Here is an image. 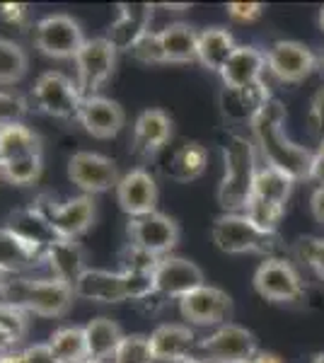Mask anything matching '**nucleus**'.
I'll return each mask as SVG.
<instances>
[{
    "label": "nucleus",
    "mask_w": 324,
    "mask_h": 363,
    "mask_svg": "<svg viewBox=\"0 0 324 363\" xmlns=\"http://www.w3.org/2000/svg\"><path fill=\"white\" fill-rule=\"evenodd\" d=\"M252 140L257 153H262L264 162L279 167L281 172L291 174L293 179H310L312 153L305 145H298L286 133V107L279 99L271 97L259 114L252 119Z\"/></svg>",
    "instance_id": "f257e3e1"
},
{
    "label": "nucleus",
    "mask_w": 324,
    "mask_h": 363,
    "mask_svg": "<svg viewBox=\"0 0 324 363\" xmlns=\"http://www.w3.org/2000/svg\"><path fill=\"white\" fill-rule=\"evenodd\" d=\"M259 167L257 145L252 138L233 133L223 145V177L218 182V203L225 213H242L255 189Z\"/></svg>",
    "instance_id": "f03ea898"
},
{
    "label": "nucleus",
    "mask_w": 324,
    "mask_h": 363,
    "mask_svg": "<svg viewBox=\"0 0 324 363\" xmlns=\"http://www.w3.org/2000/svg\"><path fill=\"white\" fill-rule=\"evenodd\" d=\"M73 286L54 277H8L3 303L22 308L25 313L39 315V318H66L73 308Z\"/></svg>",
    "instance_id": "7ed1b4c3"
},
{
    "label": "nucleus",
    "mask_w": 324,
    "mask_h": 363,
    "mask_svg": "<svg viewBox=\"0 0 324 363\" xmlns=\"http://www.w3.org/2000/svg\"><path fill=\"white\" fill-rule=\"evenodd\" d=\"M213 245L225 255H262L274 257L281 238L274 233H264L247 218L245 213H223L211 228Z\"/></svg>",
    "instance_id": "20e7f679"
},
{
    "label": "nucleus",
    "mask_w": 324,
    "mask_h": 363,
    "mask_svg": "<svg viewBox=\"0 0 324 363\" xmlns=\"http://www.w3.org/2000/svg\"><path fill=\"white\" fill-rule=\"evenodd\" d=\"M32 206L49 220L58 238H68V240H78L80 235H85L95 225L97 218L95 196H87V194L70 196L66 201H58L51 194H39L32 201Z\"/></svg>",
    "instance_id": "39448f33"
},
{
    "label": "nucleus",
    "mask_w": 324,
    "mask_h": 363,
    "mask_svg": "<svg viewBox=\"0 0 324 363\" xmlns=\"http://www.w3.org/2000/svg\"><path fill=\"white\" fill-rule=\"evenodd\" d=\"M29 102L37 112L54 116V119H78V109L82 104L80 87L73 78L61 70H46L34 80L29 92Z\"/></svg>",
    "instance_id": "423d86ee"
},
{
    "label": "nucleus",
    "mask_w": 324,
    "mask_h": 363,
    "mask_svg": "<svg viewBox=\"0 0 324 363\" xmlns=\"http://www.w3.org/2000/svg\"><path fill=\"white\" fill-rule=\"evenodd\" d=\"M32 42L44 56L56 58V61H66V58L78 56V51L87 39L75 17L66 13H54L34 22Z\"/></svg>",
    "instance_id": "0eeeda50"
},
{
    "label": "nucleus",
    "mask_w": 324,
    "mask_h": 363,
    "mask_svg": "<svg viewBox=\"0 0 324 363\" xmlns=\"http://www.w3.org/2000/svg\"><path fill=\"white\" fill-rule=\"evenodd\" d=\"M116 56H119V51L107 42V37L87 39V42L82 44L78 56L73 58L75 73H78L75 83H78L82 97L99 95V90H102L111 80V75H114Z\"/></svg>",
    "instance_id": "6e6552de"
},
{
    "label": "nucleus",
    "mask_w": 324,
    "mask_h": 363,
    "mask_svg": "<svg viewBox=\"0 0 324 363\" xmlns=\"http://www.w3.org/2000/svg\"><path fill=\"white\" fill-rule=\"evenodd\" d=\"M206 363H250L259 351L257 337L247 327L225 322L196 342Z\"/></svg>",
    "instance_id": "1a4fd4ad"
},
{
    "label": "nucleus",
    "mask_w": 324,
    "mask_h": 363,
    "mask_svg": "<svg viewBox=\"0 0 324 363\" xmlns=\"http://www.w3.org/2000/svg\"><path fill=\"white\" fill-rule=\"evenodd\" d=\"M255 291L271 303H296L303 298V279L284 257H267L255 272Z\"/></svg>",
    "instance_id": "9d476101"
},
{
    "label": "nucleus",
    "mask_w": 324,
    "mask_h": 363,
    "mask_svg": "<svg viewBox=\"0 0 324 363\" xmlns=\"http://www.w3.org/2000/svg\"><path fill=\"white\" fill-rule=\"evenodd\" d=\"M68 179L87 196L116 189L121 174L111 157L92 150H78L68 157Z\"/></svg>",
    "instance_id": "9b49d317"
},
{
    "label": "nucleus",
    "mask_w": 324,
    "mask_h": 363,
    "mask_svg": "<svg viewBox=\"0 0 324 363\" xmlns=\"http://www.w3.org/2000/svg\"><path fill=\"white\" fill-rule=\"evenodd\" d=\"M179 315L189 327H220L233 315V298L218 286L203 284L179 298Z\"/></svg>",
    "instance_id": "f8f14e48"
},
{
    "label": "nucleus",
    "mask_w": 324,
    "mask_h": 363,
    "mask_svg": "<svg viewBox=\"0 0 324 363\" xmlns=\"http://www.w3.org/2000/svg\"><path fill=\"white\" fill-rule=\"evenodd\" d=\"M267 56V70L276 80L288 85L303 83L317 68V54L305 44L293 39H279L264 51Z\"/></svg>",
    "instance_id": "ddd939ff"
},
{
    "label": "nucleus",
    "mask_w": 324,
    "mask_h": 363,
    "mask_svg": "<svg viewBox=\"0 0 324 363\" xmlns=\"http://www.w3.org/2000/svg\"><path fill=\"white\" fill-rule=\"evenodd\" d=\"M126 235H128V242L138 245V247L148 250L157 257H167V255H172V250L177 247L181 233L174 218L155 211V213H148V216L128 218Z\"/></svg>",
    "instance_id": "4468645a"
},
{
    "label": "nucleus",
    "mask_w": 324,
    "mask_h": 363,
    "mask_svg": "<svg viewBox=\"0 0 324 363\" xmlns=\"http://www.w3.org/2000/svg\"><path fill=\"white\" fill-rule=\"evenodd\" d=\"M114 191L116 203H119V208L128 218H138V216H148L157 211L160 189H157V179L145 167L128 169L119 179Z\"/></svg>",
    "instance_id": "2eb2a0df"
},
{
    "label": "nucleus",
    "mask_w": 324,
    "mask_h": 363,
    "mask_svg": "<svg viewBox=\"0 0 324 363\" xmlns=\"http://www.w3.org/2000/svg\"><path fill=\"white\" fill-rule=\"evenodd\" d=\"M152 281H155V291L162 298H177L179 301L186 294L196 291L199 286H203L206 277L196 262L186 259V257L167 255L157 264L155 274H152Z\"/></svg>",
    "instance_id": "dca6fc26"
},
{
    "label": "nucleus",
    "mask_w": 324,
    "mask_h": 363,
    "mask_svg": "<svg viewBox=\"0 0 324 363\" xmlns=\"http://www.w3.org/2000/svg\"><path fill=\"white\" fill-rule=\"evenodd\" d=\"M80 126L97 140H109L119 136V131L126 124V112L116 99H109L104 95L82 97V104L78 109Z\"/></svg>",
    "instance_id": "f3484780"
},
{
    "label": "nucleus",
    "mask_w": 324,
    "mask_h": 363,
    "mask_svg": "<svg viewBox=\"0 0 324 363\" xmlns=\"http://www.w3.org/2000/svg\"><path fill=\"white\" fill-rule=\"evenodd\" d=\"M172 138V119L162 109H145L135 116L131 150L140 160H152Z\"/></svg>",
    "instance_id": "a211bd4d"
},
{
    "label": "nucleus",
    "mask_w": 324,
    "mask_h": 363,
    "mask_svg": "<svg viewBox=\"0 0 324 363\" xmlns=\"http://www.w3.org/2000/svg\"><path fill=\"white\" fill-rule=\"evenodd\" d=\"M155 5L150 3H119V15L107 29V42L116 51H131L135 42L150 32V20Z\"/></svg>",
    "instance_id": "6ab92c4d"
},
{
    "label": "nucleus",
    "mask_w": 324,
    "mask_h": 363,
    "mask_svg": "<svg viewBox=\"0 0 324 363\" xmlns=\"http://www.w3.org/2000/svg\"><path fill=\"white\" fill-rule=\"evenodd\" d=\"M271 99V92L267 83H255L250 87H223L218 92V107H220V114L225 116L228 121H235V124H245L259 114V109L264 107Z\"/></svg>",
    "instance_id": "aec40b11"
},
{
    "label": "nucleus",
    "mask_w": 324,
    "mask_h": 363,
    "mask_svg": "<svg viewBox=\"0 0 324 363\" xmlns=\"http://www.w3.org/2000/svg\"><path fill=\"white\" fill-rule=\"evenodd\" d=\"M150 354L155 361L162 363H177L186 356H191L194 347H196V335L189 325L181 322H164L157 325L148 335Z\"/></svg>",
    "instance_id": "412c9836"
},
{
    "label": "nucleus",
    "mask_w": 324,
    "mask_h": 363,
    "mask_svg": "<svg viewBox=\"0 0 324 363\" xmlns=\"http://www.w3.org/2000/svg\"><path fill=\"white\" fill-rule=\"evenodd\" d=\"M75 298L90 303H107V306H116V303L126 301V289H123L121 272H109V269H92L87 267L82 277L75 281L73 286Z\"/></svg>",
    "instance_id": "4be33fe9"
},
{
    "label": "nucleus",
    "mask_w": 324,
    "mask_h": 363,
    "mask_svg": "<svg viewBox=\"0 0 324 363\" xmlns=\"http://www.w3.org/2000/svg\"><path fill=\"white\" fill-rule=\"evenodd\" d=\"M44 264L49 267L51 277L63 281L68 286H75V281L82 277L87 269V255L85 247L78 240L56 238L49 247L44 250Z\"/></svg>",
    "instance_id": "5701e85b"
},
{
    "label": "nucleus",
    "mask_w": 324,
    "mask_h": 363,
    "mask_svg": "<svg viewBox=\"0 0 324 363\" xmlns=\"http://www.w3.org/2000/svg\"><path fill=\"white\" fill-rule=\"evenodd\" d=\"M264 70H267L264 51H259L257 46L242 44L235 46V51L230 54L228 63L218 75L223 80V87H250L255 83H262Z\"/></svg>",
    "instance_id": "b1692460"
},
{
    "label": "nucleus",
    "mask_w": 324,
    "mask_h": 363,
    "mask_svg": "<svg viewBox=\"0 0 324 363\" xmlns=\"http://www.w3.org/2000/svg\"><path fill=\"white\" fill-rule=\"evenodd\" d=\"M39 264H44V250L25 242L5 225L0 228V274L22 277L25 272Z\"/></svg>",
    "instance_id": "393cba45"
},
{
    "label": "nucleus",
    "mask_w": 324,
    "mask_h": 363,
    "mask_svg": "<svg viewBox=\"0 0 324 363\" xmlns=\"http://www.w3.org/2000/svg\"><path fill=\"white\" fill-rule=\"evenodd\" d=\"M5 228L13 230L17 238H22L25 242L34 245V247H39V250H46L58 238L49 220H46L44 216L32 206V203L25 208H17L15 213H10Z\"/></svg>",
    "instance_id": "a878e982"
},
{
    "label": "nucleus",
    "mask_w": 324,
    "mask_h": 363,
    "mask_svg": "<svg viewBox=\"0 0 324 363\" xmlns=\"http://www.w3.org/2000/svg\"><path fill=\"white\" fill-rule=\"evenodd\" d=\"M85 342H87V356L92 361H109L114 359L116 349H119L123 332L119 327V322H114L111 318H92L85 327Z\"/></svg>",
    "instance_id": "bb28decb"
},
{
    "label": "nucleus",
    "mask_w": 324,
    "mask_h": 363,
    "mask_svg": "<svg viewBox=\"0 0 324 363\" xmlns=\"http://www.w3.org/2000/svg\"><path fill=\"white\" fill-rule=\"evenodd\" d=\"M235 39L228 29L223 27H208L199 32V46H196V61L201 63L211 73H220L228 63L230 54L235 51Z\"/></svg>",
    "instance_id": "cd10ccee"
},
{
    "label": "nucleus",
    "mask_w": 324,
    "mask_h": 363,
    "mask_svg": "<svg viewBox=\"0 0 324 363\" xmlns=\"http://www.w3.org/2000/svg\"><path fill=\"white\" fill-rule=\"evenodd\" d=\"M206 167H208V150L201 143H196V140H186V143H181L172 153L164 172H167L169 179L186 184V182L201 177Z\"/></svg>",
    "instance_id": "c85d7f7f"
},
{
    "label": "nucleus",
    "mask_w": 324,
    "mask_h": 363,
    "mask_svg": "<svg viewBox=\"0 0 324 363\" xmlns=\"http://www.w3.org/2000/svg\"><path fill=\"white\" fill-rule=\"evenodd\" d=\"M160 42L167 63H191L196 61L199 32L186 22H172L160 29Z\"/></svg>",
    "instance_id": "c756f323"
},
{
    "label": "nucleus",
    "mask_w": 324,
    "mask_h": 363,
    "mask_svg": "<svg viewBox=\"0 0 324 363\" xmlns=\"http://www.w3.org/2000/svg\"><path fill=\"white\" fill-rule=\"evenodd\" d=\"M41 138L34 128H29L25 121H15L0 128V162L15 160V157H25L41 153Z\"/></svg>",
    "instance_id": "7c9ffc66"
},
{
    "label": "nucleus",
    "mask_w": 324,
    "mask_h": 363,
    "mask_svg": "<svg viewBox=\"0 0 324 363\" xmlns=\"http://www.w3.org/2000/svg\"><path fill=\"white\" fill-rule=\"evenodd\" d=\"M293 186H296V179H293L291 174L281 172L279 167H271L267 162H262V165L257 167L255 189H252V194L264 199V201L286 206L288 199L293 194Z\"/></svg>",
    "instance_id": "2f4dec72"
},
{
    "label": "nucleus",
    "mask_w": 324,
    "mask_h": 363,
    "mask_svg": "<svg viewBox=\"0 0 324 363\" xmlns=\"http://www.w3.org/2000/svg\"><path fill=\"white\" fill-rule=\"evenodd\" d=\"M49 349L54 351V356L61 363H82L87 361V342H85V330L75 325L58 327L51 332L49 337Z\"/></svg>",
    "instance_id": "473e14b6"
},
{
    "label": "nucleus",
    "mask_w": 324,
    "mask_h": 363,
    "mask_svg": "<svg viewBox=\"0 0 324 363\" xmlns=\"http://www.w3.org/2000/svg\"><path fill=\"white\" fill-rule=\"evenodd\" d=\"M41 172H44V153H34V155L0 162V177H3V182L15 184V186L34 184V182H39Z\"/></svg>",
    "instance_id": "72a5a7b5"
},
{
    "label": "nucleus",
    "mask_w": 324,
    "mask_h": 363,
    "mask_svg": "<svg viewBox=\"0 0 324 363\" xmlns=\"http://www.w3.org/2000/svg\"><path fill=\"white\" fill-rule=\"evenodd\" d=\"M29 68L27 51L8 37H0V85H15Z\"/></svg>",
    "instance_id": "f704fd0d"
},
{
    "label": "nucleus",
    "mask_w": 324,
    "mask_h": 363,
    "mask_svg": "<svg viewBox=\"0 0 324 363\" xmlns=\"http://www.w3.org/2000/svg\"><path fill=\"white\" fill-rule=\"evenodd\" d=\"M242 213L259 228V230L274 233V235H279V225H281V220H284L286 206H279V203L264 201V199H259V196L252 194Z\"/></svg>",
    "instance_id": "c9c22d12"
},
{
    "label": "nucleus",
    "mask_w": 324,
    "mask_h": 363,
    "mask_svg": "<svg viewBox=\"0 0 324 363\" xmlns=\"http://www.w3.org/2000/svg\"><path fill=\"white\" fill-rule=\"evenodd\" d=\"M162 257L138 247L133 242H126L119 252V267L123 274H155Z\"/></svg>",
    "instance_id": "e433bc0d"
},
{
    "label": "nucleus",
    "mask_w": 324,
    "mask_h": 363,
    "mask_svg": "<svg viewBox=\"0 0 324 363\" xmlns=\"http://www.w3.org/2000/svg\"><path fill=\"white\" fill-rule=\"evenodd\" d=\"M111 363H155L150 354L148 335H123Z\"/></svg>",
    "instance_id": "4c0bfd02"
},
{
    "label": "nucleus",
    "mask_w": 324,
    "mask_h": 363,
    "mask_svg": "<svg viewBox=\"0 0 324 363\" xmlns=\"http://www.w3.org/2000/svg\"><path fill=\"white\" fill-rule=\"evenodd\" d=\"M128 54H131L133 61L143 63V66H162V63H167L160 42V32H145Z\"/></svg>",
    "instance_id": "58836bf2"
},
{
    "label": "nucleus",
    "mask_w": 324,
    "mask_h": 363,
    "mask_svg": "<svg viewBox=\"0 0 324 363\" xmlns=\"http://www.w3.org/2000/svg\"><path fill=\"white\" fill-rule=\"evenodd\" d=\"M0 332H5L13 342H22L29 332V313L22 308L0 303Z\"/></svg>",
    "instance_id": "ea45409f"
},
{
    "label": "nucleus",
    "mask_w": 324,
    "mask_h": 363,
    "mask_svg": "<svg viewBox=\"0 0 324 363\" xmlns=\"http://www.w3.org/2000/svg\"><path fill=\"white\" fill-rule=\"evenodd\" d=\"M296 255L303 264L324 281V238H303L296 242Z\"/></svg>",
    "instance_id": "a19ab883"
},
{
    "label": "nucleus",
    "mask_w": 324,
    "mask_h": 363,
    "mask_svg": "<svg viewBox=\"0 0 324 363\" xmlns=\"http://www.w3.org/2000/svg\"><path fill=\"white\" fill-rule=\"evenodd\" d=\"M27 107H29V104H27V99L22 95L0 90V128L25 119Z\"/></svg>",
    "instance_id": "79ce46f5"
},
{
    "label": "nucleus",
    "mask_w": 324,
    "mask_h": 363,
    "mask_svg": "<svg viewBox=\"0 0 324 363\" xmlns=\"http://www.w3.org/2000/svg\"><path fill=\"white\" fill-rule=\"evenodd\" d=\"M225 10L230 20L238 22V25H252V22H257L264 15L262 3H228Z\"/></svg>",
    "instance_id": "37998d69"
},
{
    "label": "nucleus",
    "mask_w": 324,
    "mask_h": 363,
    "mask_svg": "<svg viewBox=\"0 0 324 363\" xmlns=\"http://www.w3.org/2000/svg\"><path fill=\"white\" fill-rule=\"evenodd\" d=\"M308 126L310 133L324 140V85L312 95L310 99V112H308Z\"/></svg>",
    "instance_id": "c03bdc74"
},
{
    "label": "nucleus",
    "mask_w": 324,
    "mask_h": 363,
    "mask_svg": "<svg viewBox=\"0 0 324 363\" xmlns=\"http://www.w3.org/2000/svg\"><path fill=\"white\" fill-rule=\"evenodd\" d=\"M0 22L13 27H27L29 22V5L25 3H3L0 5Z\"/></svg>",
    "instance_id": "a18cd8bd"
},
{
    "label": "nucleus",
    "mask_w": 324,
    "mask_h": 363,
    "mask_svg": "<svg viewBox=\"0 0 324 363\" xmlns=\"http://www.w3.org/2000/svg\"><path fill=\"white\" fill-rule=\"evenodd\" d=\"M22 361L25 363H61L49 349V344H32V347L22 349Z\"/></svg>",
    "instance_id": "49530a36"
},
{
    "label": "nucleus",
    "mask_w": 324,
    "mask_h": 363,
    "mask_svg": "<svg viewBox=\"0 0 324 363\" xmlns=\"http://www.w3.org/2000/svg\"><path fill=\"white\" fill-rule=\"evenodd\" d=\"M310 213H312V218H315L317 223L324 225V182L312 189V194H310Z\"/></svg>",
    "instance_id": "de8ad7c7"
},
{
    "label": "nucleus",
    "mask_w": 324,
    "mask_h": 363,
    "mask_svg": "<svg viewBox=\"0 0 324 363\" xmlns=\"http://www.w3.org/2000/svg\"><path fill=\"white\" fill-rule=\"evenodd\" d=\"M310 179H315L317 184H322V182H324V140H320V148L312 153Z\"/></svg>",
    "instance_id": "09e8293b"
},
{
    "label": "nucleus",
    "mask_w": 324,
    "mask_h": 363,
    "mask_svg": "<svg viewBox=\"0 0 324 363\" xmlns=\"http://www.w3.org/2000/svg\"><path fill=\"white\" fill-rule=\"evenodd\" d=\"M250 363H284V361H281V356L271 354V351H257L255 359H252Z\"/></svg>",
    "instance_id": "8fccbe9b"
},
{
    "label": "nucleus",
    "mask_w": 324,
    "mask_h": 363,
    "mask_svg": "<svg viewBox=\"0 0 324 363\" xmlns=\"http://www.w3.org/2000/svg\"><path fill=\"white\" fill-rule=\"evenodd\" d=\"M0 363H25L22 361V351H15V349L5 351V354L0 356Z\"/></svg>",
    "instance_id": "3c124183"
},
{
    "label": "nucleus",
    "mask_w": 324,
    "mask_h": 363,
    "mask_svg": "<svg viewBox=\"0 0 324 363\" xmlns=\"http://www.w3.org/2000/svg\"><path fill=\"white\" fill-rule=\"evenodd\" d=\"M13 347H15V342H13V339H10L8 335H5V332H0V356H3L5 351H10Z\"/></svg>",
    "instance_id": "603ef678"
},
{
    "label": "nucleus",
    "mask_w": 324,
    "mask_h": 363,
    "mask_svg": "<svg viewBox=\"0 0 324 363\" xmlns=\"http://www.w3.org/2000/svg\"><path fill=\"white\" fill-rule=\"evenodd\" d=\"M5 284H8V277L0 274V303H3V294H5Z\"/></svg>",
    "instance_id": "864d4df0"
},
{
    "label": "nucleus",
    "mask_w": 324,
    "mask_h": 363,
    "mask_svg": "<svg viewBox=\"0 0 324 363\" xmlns=\"http://www.w3.org/2000/svg\"><path fill=\"white\" fill-rule=\"evenodd\" d=\"M177 363H206V361L196 359V356H186V359H181V361H177Z\"/></svg>",
    "instance_id": "5fc2aeb1"
},
{
    "label": "nucleus",
    "mask_w": 324,
    "mask_h": 363,
    "mask_svg": "<svg viewBox=\"0 0 324 363\" xmlns=\"http://www.w3.org/2000/svg\"><path fill=\"white\" fill-rule=\"evenodd\" d=\"M310 363H324V354H315V356L310 359Z\"/></svg>",
    "instance_id": "6e6d98bb"
},
{
    "label": "nucleus",
    "mask_w": 324,
    "mask_h": 363,
    "mask_svg": "<svg viewBox=\"0 0 324 363\" xmlns=\"http://www.w3.org/2000/svg\"><path fill=\"white\" fill-rule=\"evenodd\" d=\"M320 29L324 32V5H322V10H320Z\"/></svg>",
    "instance_id": "4d7b16f0"
},
{
    "label": "nucleus",
    "mask_w": 324,
    "mask_h": 363,
    "mask_svg": "<svg viewBox=\"0 0 324 363\" xmlns=\"http://www.w3.org/2000/svg\"><path fill=\"white\" fill-rule=\"evenodd\" d=\"M317 66H322V68H324V54H322V56H317Z\"/></svg>",
    "instance_id": "13d9d810"
},
{
    "label": "nucleus",
    "mask_w": 324,
    "mask_h": 363,
    "mask_svg": "<svg viewBox=\"0 0 324 363\" xmlns=\"http://www.w3.org/2000/svg\"><path fill=\"white\" fill-rule=\"evenodd\" d=\"M82 363H99V361H92V359H87V361H82Z\"/></svg>",
    "instance_id": "bf43d9fd"
},
{
    "label": "nucleus",
    "mask_w": 324,
    "mask_h": 363,
    "mask_svg": "<svg viewBox=\"0 0 324 363\" xmlns=\"http://www.w3.org/2000/svg\"><path fill=\"white\" fill-rule=\"evenodd\" d=\"M0 182H3V177H0Z\"/></svg>",
    "instance_id": "052dcab7"
}]
</instances>
